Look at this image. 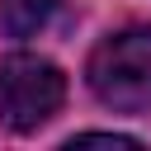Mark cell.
Masks as SVG:
<instances>
[{
	"mask_svg": "<svg viewBox=\"0 0 151 151\" xmlns=\"http://www.w3.org/2000/svg\"><path fill=\"white\" fill-rule=\"evenodd\" d=\"M66 99V76L28 52H14L0 66V123L9 132H38Z\"/></svg>",
	"mask_w": 151,
	"mask_h": 151,
	"instance_id": "2",
	"label": "cell"
},
{
	"mask_svg": "<svg viewBox=\"0 0 151 151\" xmlns=\"http://www.w3.org/2000/svg\"><path fill=\"white\" fill-rule=\"evenodd\" d=\"M61 0H0V24L9 38H33L52 14H57Z\"/></svg>",
	"mask_w": 151,
	"mask_h": 151,
	"instance_id": "3",
	"label": "cell"
},
{
	"mask_svg": "<svg viewBox=\"0 0 151 151\" xmlns=\"http://www.w3.org/2000/svg\"><path fill=\"white\" fill-rule=\"evenodd\" d=\"M66 146H142L137 137H123V132H76Z\"/></svg>",
	"mask_w": 151,
	"mask_h": 151,
	"instance_id": "4",
	"label": "cell"
},
{
	"mask_svg": "<svg viewBox=\"0 0 151 151\" xmlns=\"http://www.w3.org/2000/svg\"><path fill=\"white\" fill-rule=\"evenodd\" d=\"M85 76H90V90L99 104H109L118 113L151 109V24L104 38L90 52Z\"/></svg>",
	"mask_w": 151,
	"mask_h": 151,
	"instance_id": "1",
	"label": "cell"
}]
</instances>
